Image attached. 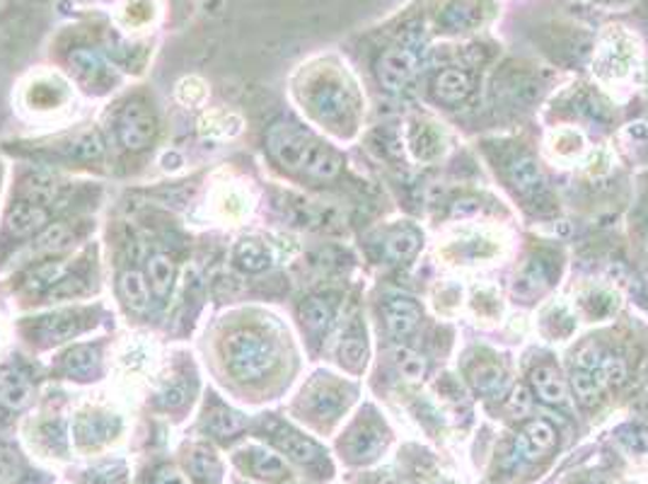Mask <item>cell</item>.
I'll list each match as a JSON object with an SVG mask.
<instances>
[{"label": "cell", "mask_w": 648, "mask_h": 484, "mask_svg": "<svg viewBox=\"0 0 648 484\" xmlns=\"http://www.w3.org/2000/svg\"><path fill=\"white\" fill-rule=\"evenodd\" d=\"M78 329V320H75L73 313L68 315H56V317H49V323L44 325V333L54 339H63L68 337L71 333Z\"/></svg>", "instance_id": "cell-33"}, {"label": "cell", "mask_w": 648, "mask_h": 484, "mask_svg": "<svg viewBox=\"0 0 648 484\" xmlns=\"http://www.w3.org/2000/svg\"><path fill=\"white\" fill-rule=\"evenodd\" d=\"M119 291H121V296H124L126 305H129L131 311L144 313L148 308L150 288H148V282L144 278V274H138L134 270L124 272L119 276Z\"/></svg>", "instance_id": "cell-21"}, {"label": "cell", "mask_w": 648, "mask_h": 484, "mask_svg": "<svg viewBox=\"0 0 648 484\" xmlns=\"http://www.w3.org/2000/svg\"><path fill=\"white\" fill-rule=\"evenodd\" d=\"M532 390L538 392V398L548 404H566V386L562 376H559L552 366H538L530 373Z\"/></svg>", "instance_id": "cell-16"}, {"label": "cell", "mask_w": 648, "mask_h": 484, "mask_svg": "<svg viewBox=\"0 0 648 484\" xmlns=\"http://www.w3.org/2000/svg\"><path fill=\"white\" fill-rule=\"evenodd\" d=\"M63 235H66V228H61V225H56V228H51V231H46L40 240V248H44V250H49V248H56V245H61V240H63Z\"/></svg>", "instance_id": "cell-38"}, {"label": "cell", "mask_w": 648, "mask_h": 484, "mask_svg": "<svg viewBox=\"0 0 648 484\" xmlns=\"http://www.w3.org/2000/svg\"><path fill=\"white\" fill-rule=\"evenodd\" d=\"M571 383H574L576 390V398L583 404H595L601 398L603 386H605V378L601 368H586V366H574V378H571Z\"/></svg>", "instance_id": "cell-18"}, {"label": "cell", "mask_w": 648, "mask_h": 484, "mask_svg": "<svg viewBox=\"0 0 648 484\" xmlns=\"http://www.w3.org/2000/svg\"><path fill=\"white\" fill-rule=\"evenodd\" d=\"M472 383L481 394H497L506 383V373L497 364H479L472 368Z\"/></svg>", "instance_id": "cell-26"}, {"label": "cell", "mask_w": 648, "mask_h": 484, "mask_svg": "<svg viewBox=\"0 0 648 484\" xmlns=\"http://www.w3.org/2000/svg\"><path fill=\"white\" fill-rule=\"evenodd\" d=\"M269 439L278 451H284L288 457H294L300 465H315L322 461V449L315 441L305 439L296 429L288 424H274L269 429Z\"/></svg>", "instance_id": "cell-8"}, {"label": "cell", "mask_w": 648, "mask_h": 484, "mask_svg": "<svg viewBox=\"0 0 648 484\" xmlns=\"http://www.w3.org/2000/svg\"><path fill=\"white\" fill-rule=\"evenodd\" d=\"M418 320H422V311L410 298H392L385 305V325L392 337L404 339L406 335H412Z\"/></svg>", "instance_id": "cell-14"}, {"label": "cell", "mask_w": 648, "mask_h": 484, "mask_svg": "<svg viewBox=\"0 0 648 484\" xmlns=\"http://www.w3.org/2000/svg\"><path fill=\"white\" fill-rule=\"evenodd\" d=\"M8 231L18 238H28L32 233H40L46 228L49 223V213L46 209H42L40 203H32V201H22L15 203L8 211Z\"/></svg>", "instance_id": "cell-12"}, {"label": "cell", "mask_w": 648, "mask_h": 484, "mask_svg": "<svg viewBox=\"0 0 648 484\" xmlns=\"http://www.w3.org/2000/svg\"><path fill=\"white\" fill-rule=\"evenodd\" d=\"M245 427H247L245 417L231 410V407H223V404L215 407V410H211L206 417V429L215 439H231V436L240 434V431H243Z\"/></svg>", "instance_id": "cell-19"}, {"label": "cell", "mask_w": 648, "mask_h": 484, "mask_svg": "<svg viewBox=\"0 0 648 484\" xmlns=\"http://www.w3.org/2000/svg\"><path fill=\"white\" fill-rule=\"evenodd\" d=\"M556 443V431L550 422H544V419H532L523 429H520V434L516 439V453L518 457H523V461L535 463L538 457H542L544 453H550Z\"/></svg>", "instance_id": "cell-9"}, {"label": "cell", "mask_w": 648, "mask_h": 484, "mask_svg": "<svg viewBox=\"0 0 648 484\" xmlns=\"http://www.w3.org/2000/svg\"><path fill=\"white\" fill-rule=\"evenodd\" d=\"M61 54L75 81L83 83L87 91L102 93L117 81V69L107 56L105 42H102V28H97V42L87 40L81 32H66L61 40Z\"/></svg>", "instance_id": "cell-3"}, {"label": "cell", "mask_w": 648, "mask_h": 484, "mask_svg": "<svg viewBox=\"0 0 648 484\" xmlns=\"http://www.w3.org/2000/svg\"><path fill=\"white\" fill-rule=\"evenodd\" d=\"M158 131L156 114L141 99H134L124 107L119 117V141L129 150H144L150 146Z\"/></svg>", "instance_id": "cell-6"}, {"label": "cell", "mask_w": 648, "mask_h": 484, "mask_svg": "<svg viewBox=\"0 0 648 484\" xmlns=\"http://www.w3.org/2000/svg\"><path fill=\"white\" fill-rule=\"evenodd\" d=\"M174 262L168 257V254H152L148 260V278H150V288L156 291L158 298H168L172 284H174Z\"/></svg>", "instance_id": "cell-22"}, {"label": "cell", "mask_w": 648, "mask_h": 484, "mask_svg": "<svg viewBox=\"0 0 648 484\" xmlns=\"http://www.w3.org/2000/svg\"><path fill=\"white\" fill-rule=\"evenodd\" d=\"M385 445V439L380 436V431L371 429V427H359L349 436V455L353 461H373V457L380 453V449Z\"/></svg>", "instance_id": "cell-20"}, {"label": "cell", "mask_w": 648, "mask_h": 484, "mask_svg": "<svg viewBox=\"0 0 648 484\" xmlns=\"http://www.w3.org/2000/svg\"><path fill=\"white\" fill-rule=\"evenodd\" d=\"M593 3H603V6H627V3H634V0H593Z\"/></svg>", "instance_id": "cell-40"}, {"label": "cell", "mask_w": 648, "mask_h": 484, "mask_svg": "<svg viewBox=\"0 0 648 484\" xmlns=\"http://www.w3.org/2000/svg\"><path fill=\"white\" fill-rule=\"evenodd\" d=\"M395 364L402 371V376L410 378V380H418V378L426 376V361L422 359V356L410 351V349H397L395 351Z\"/></svg>", "instance_id": "cell-31"}, {"label": "cell", "mask_w": 648, "mask_h": 484, "mask_svg": "<svg viewBox=\"0 0 648 484\" xmlns=\"http://www.w3.org/2000/svg\"><path fill=\"white\" fill-rule=\"evenodd\" d=\"M227 371L237 380H259L276 366V349L257 329H235L223 341Z\"/></svg>", "instance_id": "cell-4"}, {"label": "cell", "mask_w": 648, "mask_h": 484, "mask_svg": "<svg viewBox=\"0 0 648 484\" xmlns=\"http://www.w3.org/2000/svg\"><path fill=\"white\" fill-rule=\"evenodd\" d=\"M233 260L243 272L259 274L272 266V252L259 240H240Z\"/></svg>", "instance_id": "cell-17"}, {"label": "cell", "mask_w": 648, "mask_h": 484, "mask_svg": "<svg viewBox=\"0 0 648 484\" xmlns=\"http://www.w3.org/2000/svg\"><path fill=\"white\" fill-rule=\"evenodd\" d=\"M302 323L308 325L312 333H322L334 320V303L327 298H308L300 308Z\"/></svg>", "instance_id": "cell-23"}, {"label": "cell", "mask_w": 648, "mask_h": 484, "mask_svg": "<svg viewBox=\"0 0 648 484\" xmlns=\"http://www.w3.org/2000/svg\"><path fill=\"white\" fill-rule=\"evenodd\" d=\"M162 398H168L170 407H177V404L184 402V390H180V388H168V390L162 392Z\"/></svg>", "instance_id": "cell-39"}, {"label": "cell", "mask_w": 648, "mask_h": 484, "mask_svg": "<svg viewBox=\"0 0 648 484\" xmlns=\"http://www.w3.org/2000/svg\"><path fill=\"white\" fill-rule=\"evenodd\" d=\"M177 95H180L182 102H189V105H194V102H201L206 91H203V83L196 78H187L177 87Z\"/></svg>", "instance_id": "cell-35"}, {"label": "cell", "mask_w": 648, "mask_h": 484, "mask_svg": "<svg viewBox=\"0 0 648 484\" xmlns=\"http://www.w3.org/2000/svg\"><path fill=\"white\" fill-rule=\"evenodd\" d=\"M187 463H189V473L201 482H215L221 477L219 457H215L209 449H203V445H196V449L189 453Z\"/></svg>", "instance_id": "cell-24"}, {"label": "cell", "mask_w": 648, "mask_h": 484, "mask_svg": "<svg viewBox=\"0 0 648 484\" xmlns=\"http://www.w3.org/2000/svg\"><path fill=\"white\" fill-rule=\"evenodd\" d=\"M317 400L315 402V410L317 414H325V417H334L339 412L341 407V392H334V390H320L317 392Z\"/></svg>", "instance_id": "cell-34"}, {"label": "cell", "mask_w": 648, "mask_h": 484, "mask_svg": "<svg viewBox=\"0 0 648 484\" xmlns=\"http://www.w3.org/2000/svg\"><path fill=\"white\" fill-rule=\"evenodd\" d=\"M63 366L71 376H87L95 366V351L91 347H75L63 356Z\"/></svg>", "instance_id": "cell-29"}, {"label": "cell", "mask_w": 648, "mask_h": 484, "mask_svg": "<svg viewBox=\"0 0 648 484\" xmlns=\"http://www.w3.org/2000/svg\"><path fill=\"white\" fill-rule=\"evenodd\" d=\"M475 91V75L469 69L460 66V63H448V66H440L434 78H431V95L438 102V105L455 107L463 105V102L472 95Z\"/></svg>", "instance_id": "cell-7"}, {"label": "cell", "mask_w": 648, "mask_h": 484, "mask_svg": "<svg viewBox=\"0 0 648 484\" xmlns=\"http://www.w3.org/2000/svg\"><path fill=\"white\" fill-rule=\"evenodd\" d=\"M107 439H109V419L95 414V417H83L78 422V441L81 443L87 445L93 441L97 445Z\"/></svg>", "instance_id": "cell-28"}, {"label": "cell", "mask_w": 648, "mask_h": 484, "mask_svg": "<svg viewBox=\"0 0 648 484\" xmlns=\"http://www.w3.org/2000/svg\"><path fill=\"white\" fill-rule=\"evenodd\" d=\"M497 0H436L426 10L428 32L438 40H467L499 18Z\"/></svg>", "instance_id": "cell-2"}, {"label": "cell", "mask_w": 648, "mask_h": 484, "mask_svg": "<svg viewBox=\"0 0 648 484\" xmlns=\"http://www.w3.org/2000/svg\"><path fill=\"white\" fill-rule=\"evenodd\" d=\"M412 146L416 150V158H436L440 152V134L434 129V124H422V129H416V134L412 136Z\"/></svg>", "instance_id": "cell-27"}, {"label": "cell", "mask_w": 648, "mask_h": 484, "mask_svg": "<svg viewBox=\"0 0 648 484\" xmlns=\"http://www.w3.org/2000/svg\"><path fill=\"white\" fill-rule=\"evenodd\" d=\"M237 465L252 477L264 480V482L276 484V482H286L290 477V470L281 457L274 453H266L262 449H247L243 453H237Z\"/></svg>", "instance_id": "cell-10"}, {"label": "cell", "mask_w": 648, "mask_h": 484, "mask_svg": "<svg viewBox=\"0 0 648 484\" xmlns=\"http://www.w3.org/2000/svg\"><path fill=\"white\" fill-rule=\"evenodd\" d=\"M152 484H189V480H187V475L182 473V470H177L172 465H164L156 473V480H152Z\"/></svg>", "instance_id": "cell-36"}, {"label": "cell", "mask_w": 648, "mask_h": 484, "mask_svg": "<svg viewBox=\"0 0 648 484\" xmlns=\"http://www.w3.org/2000/svg\"><path fill=\"white\" fill-rule=\"evenodd\" d=\"M418 245H422V235H418L414 228H402L395 235L387 240V254L395 262L412 260Z\"/></svg>", "instance_id": "cell-25"}, {"label": "cell", "mask_w": 648, "mask_h": 484, "mask_svg": "<svg viewBox=\"0 0 648 484\" xmlns=\"http://www.w3.org/2000/svg\"><path fill=\"white\" fill-rule=\"evenodd\" d=\"M508 404H511V410L516 412V414H525L528 410H530V394H528V390L525 388H516L513 390V394H511V400H508Z\"/></svg>", "instance_id": "cell-37"}, {"label": "cell", "mask_w": 648, "mask_h": 484, "mask_svg": "<svg viewBox=\"0 0 648 484\" xmlns=\"http://www.w3.org/2000/svg\"><path fill=\"white\" fill-rule=\"evenodd\" d=\"M508 177H511L513 187L523 197H538L548 192V189H544V180H542L538 162L530 156H525V152L523 156L511 158V162H508Z\"/></svg>", "instance_id": "cell-13"}, {"label": "cell", "mask_w": 648, "mask_h": 484, "mask_svg": "<svg viewBox=\"0 0 648 484\" xmlns=\"http://www.w3.org/2000/svg\"><path fill=\"white\" fill-rule=\"evenodd\" d=\"M339 356H341V364H347L351 368L365 366V341L361 337H347L344 341H341Z\"/></svg>", "instance_id": "cell-32"}, {"label": "cell", "mask_w": 648, "mask_h": 484, "mask_svg": "<svg viewBox=\"0 0 648 484\" xmlns=\"http://www.w3.org/2000/svg\"><path fill=\"white\" fill-rule=\"evenodd\" d=\"M637 61V44L634 36L627 34L622 28H613L603 34V40L595 51V73L603 75L607 81L625 78L631 71V63Z\"/></svg>", "instance_id": "cell-5"}, {"label": "cell", "mask_w": 648, "mask_h": 484, "mask_svg": "<svg viewBox=\"0 0 648 484\" xmlns=\"http://www.w3.org/2000/svg\"><path fill=\"white\" fill-rule=\"evenodd\" d=\"M22 477V461L10 445L0 443V484H15Z\"/></svg>", "instance_id": "cell-30"}, {"label": "cell", "mask_w": 648, "mask_h": 484, "mask_svg": "<svg viewBox=\"0 0 648 484\" xmlns=\"http://www.w3.org/2000/svg\"><path fill=\"white\" fill-rule=\"evenodd\" d=\"M32 400V386L15 368L0 371V407L6 410H22Z\"/></svg>", "instance_id": "cell-15"}, {"label": "cell", "mask_w": 648, "mask_h": 484, "mask_svg": "<svg viewBox=\"0 0 648 484\" xmlns=\"http://www.w3.org/2000/svg\"><path fill=\"white\" fill-rule=\"evenodd\" d=\"M269 150L286 168L302 170L312 177H320V180H332L341 168V160L334 150H329L294 124L274 126L269 131Z\"/></svg>", "instance_id": "cell-1"}, {"label": "cell", "mask_w": 648, "mask_h": 484, "mask_svg": "<svg viewBox=\"0 0 648 484\" xmlns=\"http://www.w3.org/2000/svg\"><path fill=\"white\" fill-rule=\"evenodd\" d=\"M160 15L158 0H121L117 10V22L121 32H144L156 24Z\"/></svg>", "instance_id": "cell-11"}, {"label": "cell", "mask_w": 648, "mask_h": 484, "mask_svg": "<svg viewBox=\"0 0 648 484\" xmlns=\"http://www.w3.org/2000/svg\"><path fill=\"white\" fill-rule=\"evenodd\" d=\"M644 404H646V410H648V386H646V390H644Z\"/></svg>", "instance_id": "cell-41"}]
</instances>
